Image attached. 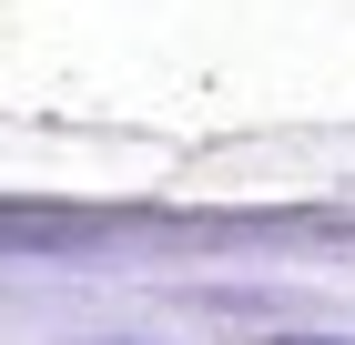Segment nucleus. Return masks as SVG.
<instances>
[{
  "label": "nucleus",
  "instance_id": "nucleus-2",
  "mask_svg": "<svg viewBox=\"0 0 355 345\" xmlns=\"http://www.w3.org/2000/svg\"><path fill=\"white\" fill-rule=\"evenodd\" d=\"M102 345H142V335H102Z\"/></svg>",
  "mask_w": 355,
  "mask_h": 345
},
{
  "label": "nucleus",
  "instance_id": "nucleus-1",
  "mask_svg": "<svg viewBox=\"0 0 355 345\" xmlns=\"http://www.w3.org/2000/svg\"><path fill=\"white\" fill-rule=\"evenodd\" d=\"M264 345H355V335H315V325H284V335H264Z\"/></svg>",
  "mask_w": 355,
  "mask_h": 345
}]
</instances>
